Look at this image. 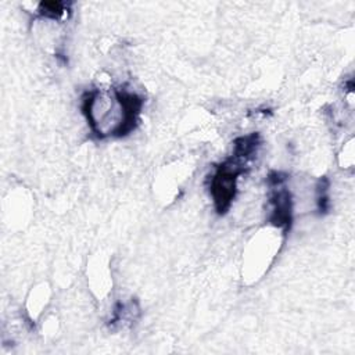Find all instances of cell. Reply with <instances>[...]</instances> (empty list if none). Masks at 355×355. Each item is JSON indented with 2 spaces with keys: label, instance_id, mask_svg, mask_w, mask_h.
Here are the masks:
<instances>
[{
  "label": "cell",
  "instance_id": "cell-3",
  "mask_svg": "<svg viewBox=\"0 0 355 355\" xmlns=\"http://www.w3.org/2000/svg\"><path fill=\"white\" fill-rule=\"evenodd\" d=\"M286 180L287 175L277 171L270 172L268 176L270 187L269 202L272 205L269 220L273 226L283 229L284 234L290 230L293 223V198L290 190L286 187Z\"/></svg>",
  "mask_w": 355,
  "mask_h": 355
},
{
  "label": "cell",
  "instance_id": "cell-5",
  "mask_svg": "<svg viewBox=\"0 0 355 355\" xmlns=\"http://www.w3.org/2000/svg\"><path fill=\"white\" fill-rule=\"evenodd\" d=\"M330 182L327 178H320L316 184V204L319 214H326L330 208V196H329Z\"/></svg>",
  "mask_w": 355,
  "mask_h": 355
},
{
  "label": "cell",
  "instance_id": "cell-4",
  "mask_svg": "<svg viewBox=\"0 0 355 355\" xmlns=\"http://www.w3.org/2000/svg\"><path fill=\"white\" fill-rule=\"evenodd\" d=\"M68 12H69V4L68 3H60V1L40 3L39 8H37L39 17L54 19V21L67 18Z\"/></svg>",
  "mask_w": 355,
  "mask_h": 355
},
{
  "label": "cell",
  "instance_id": "cell-1",
  "mask_svg": "<svg viewBox=\"0 0 355 355\" xmlns=\"http://www.w3.org/2000/svg\"><path fill=\"white\" fill-rule=\"evenodd\" d=\"M144 98L126 86L93 87L82 96V112L97 139L123 137L133 132Z\"/></svg>",
  "mask_w": 355,
  "mask_h": 355
},
{
  "label": "cell",
  "instance_id": "cell-2",
  "mask_svg": "<svg viewBox=\"0 0 355 355\" xmlns=\"http://www.w3.org/2000/svg\"><path fill=\"white\" fill-rule=\"evenodd\" d=\"M247 159L232 155L220 162L215 173L211 176L209 193L214 200V207L219 215H223L230 208L237 190V179L247 171Z\"/></svg>",
  "mask_w": 355,
  "mask_h": 355
}]
</instances>
